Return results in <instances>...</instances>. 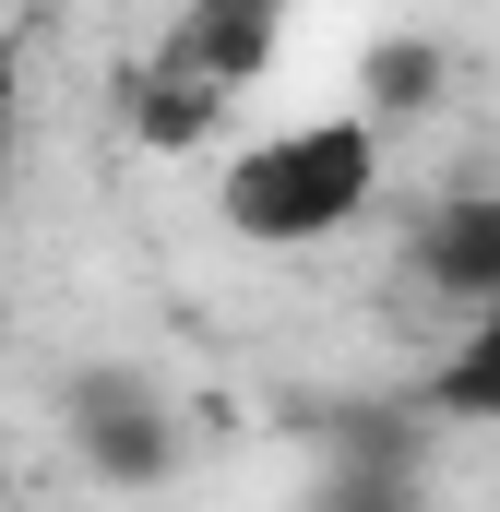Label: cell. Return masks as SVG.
<instances>
[{"instance_id":"cell-1","label":"cell","mask_w":500,"mask_h":512,"mask_svg":"<svg viewBox=\"0 0 500 512\" xmlns=\"http://www.w3.org/2000/svg\"><path fill=\"white\" fill-rule=\"evenodd\" d=\"M393 191V131L381 108H310V120H262L215 155V227L250 251H322L346 227H370Z\"/></svg>"},{"instance_id":"cell-2","label":"cell","mask_w":500,"mask_h":512,"mask_svg":"<svg viewBox=\"0 0 500 512\" xmlns=\"http://www.w3.org/2000/svg\"><path fill=\"white\" fill-rule=\"evenodd\" d=\"M60 441H72V465H84L96 489H167V477L191 465L179 393L155 382V370H131V358H84V370L60 382Z\"/></svg>"},{"instance_id":"cell-3","label":"cell","mask_w":500,"mask_h":512,"mask_svg":"<svg viewBox=\"0 0 500 512\" xmlns=\"http://www.w3.org/2000/svg\"><path fill=\"white\" fill-rule=\"evenodd\" d=\"M274 48H286V12L274 0H191V12H167L155 24V48L143 60H167L179 84H203V96H262V72H274Z\"/></svg>"},{"instance_id":"cell-4","label":"cell","mask_w":500,"mask_h":512,"mask_svg":"<svg viewBox=\"0 0 500 512\" xmlns=\"http://www.w3.org/2000/svg\"><path fill=\"white\" fill-rule=\"evenodd\" d=\"M405 274H417L453 322L500 310V191H441V203L405 227Z\"/></svg>"},{"instance_id":"cell-5","label":"cell","mask_w":500,"mask_h":512,"mask_svg":"<svg viewBox=\"0 0 500 512\" xmlns=\"http://www.w3.org/2000/svg\"><path fill=\"white\" fill-rule=\"evenodd\" d=\"M429 417H453V429H500V310L453 322V346L429 358Z\"/></svg>"},{"instance_id":"cell-6","label":"cell","mask_w":500,"mask_h":512,"mask_svg":"<svg viewBox=\"0 0 500 512\" xmlns=\"http://www.w3.org/2000/svg\"><path fill=\"white\" fill-rule=\"evenodd\" d=\"M310 512H441V501H429L417 453H334L322 489H310Z\"/></svg>"},{"instance_id":"cell-7","label":"cell","mask_w":500,"mask_h":512,"mask_svg":"<svg viewBox=\"0 0 500 512\" xmlns=\"http://www.w3.org/2000/svg\"><path fill=\"white\" fill-rule=\"evenodd\" d=\"M12 167H24V48L0 24V203H12Z\"/></svg>"}]
</instances>
